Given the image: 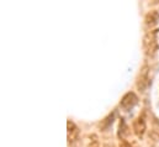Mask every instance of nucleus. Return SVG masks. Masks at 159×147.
<instances>
[{"label":"nucleus","mask_w":159,"mask_h":147,"mask_svg":"<svg viewBox=\"0 0 159 147\" xmlns=\"http://www.w3.org/2000/svg\"><path fill=\"white\" fill-rule=\"evenodd\" d=\"M158 32L159 30H149L144 35V38H143V48H144L146 56H148V57H153L158 52L159 50Z\"/></svg>","instance_id":"f257e3e1"},{"label":"nucleus","mask_w":159,"mask_h":147,"mask_svg":"<svg viewBox=\"0 0 159 147\" xmlns=\"http://www.w3.org/2000/svg\"><path fill=\"white\" fill-rule=\"evenodd\" d=\"M151 78H149V66L144 64L139 73H138V78H137V88L141 92H146L148 89V87L151 85Z\"/></svg>","instance_id":"f03ea898"},{"label":"nucleus","mask_w":159,"mask_h":147,"mask_svg":"<svg viewBox=\"0 0 159 147\" xmlns=\"http://www.w3.org/2000/svg\"><path fill=\"white\" fill-rule=\"evenodd\" d=\"M137 103H138V97L136 95V93L128 92L122 97L120 102V108L123 111H129L137 105Z\"/></svg>","instance_id":"7ed1b4c3"},{"label":"nucleus","mask_w":159,"mask_h":147,"mask_svg":"<svg viewBox=\"0 0 159 147\" xmlns=\"http://www.w3.org/2000/svg\"><path fill=\"white\" fill-rule=\"evenodd\" d=\"M146 130H147V122H146L144 114H142L133 121V132L138 139H142L146 134Z\"/></svg>","instance_id":"20e7f679"},{"label":"nucleus","mask_w":159,"mask_h":147,"mask_svg":"<svg viewBox=\"0 0 159 147\" xmlns=\"http://www.w3.org/2000/svg\"><path fill=\"white\" fill-rule=\"evenodd\" d=\"M79 137V127L72 121L68 120L67 121V139H68V144H74Z\"/></svg>","instance_id":"39448f33"},{"label":"nucleus","mask_w":159,"mask_h":147,"mask_svg":"<svg viewBox=\"0 0 159 147\" xmlns=\"http://www.w3.org/2000/svg\"><path fill=\"white\" fill-rule=\"evenodd\" d=\"M158 22H159V12L157 10L149 11V12L146 15V17H144V24H146V26H147L149 30H152Z\"/></svg>","instance_id":"423d86ee"},{"label":"nucleus","mask_w":159,"mask_h":147,"mask_svg":"<svg viewBox=\"0 0 159 147\" xmlns=\"http://www.w3.org/2000/svg\"><path fill=\"white\" fill-rule=\"evenodd\" d=\"M128 134H129L128 127H127V125H126L125 120H123V119H121V120H120V125H119V137H120V140H125V139H126V136H127Z\"/></svg>","instance_id":"0eeeda50"},{"label":"nucleus","mask_w":159,"mask_h":147,"mask_svg":"<svg viewBox=\"0 0 159 147\" xmlns=\"http://www.w3.org/2000/svg\"><path fill=\"white\" fill-rule=\"evenodd\" d=\"M114 117H115V112H112V114H110L107 117H105L104 120H102V122L100 124V127L101 129H107L111 124H112V121H114Z\"/></svg>","instance_id":"6e6552de"},{"label":"nucleus","mask_w":159,"mask_h":147,"mask_svg":"<svg viewBox=\"0 0 159 147\" xmlns=\"http://www.w3.org/2000/svg\"><path fill=\"white\" fill-rule=\"evenodd\" d=\"M151 137H152L154 141H159V130L154 129V130L151 132Z\"/></svg>","instance_id":"1a4fd4ad"},{"label":"nucleus","mask_w":159,"mask_h":147,"mask_svg":"<svg viewBox=\"0 0 159 147\" xmlns=\"http://www.w3.org/2000/svg\"><path fill=\"white\" fill-rule=\"evenodd\" d=\"M89 147H99V141L96 140V136H94V140H91V141H90Z\"/></svg>","instance_id":"9d476101"}]
</instances>
